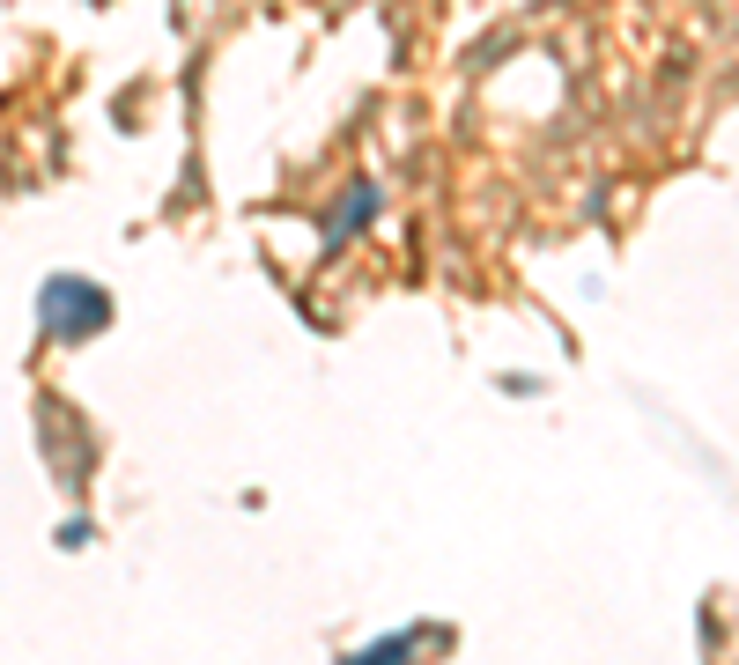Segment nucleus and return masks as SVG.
<instances>
[{"label": "nucleus", "mask_w": 739, "mask_h": 665, "mask_svg": "<svg viewBox=\"0 0 739 665\" xmlns=\"http://www.w3.org/2000/svg\"><path fill=\"white\" fill-rule=\"evenodd\" d=\"M370 215H377V185H355V193H348V207H340V215L326 222V244H340L348 230H363Z\"/></svg>", "instance_id": "2"}, {"label": "nucleus", "mask_w": 739, "mask_h": 665, "mask_svg": "<svg viewBox=\"0 0 739 665\" xmlns=\"http://www.w3.org/2000/svg\"><path fill=\"white\" fill-rule=\"evenodd\" d=\"M414 643H422V629H400V636H385V643H363L355 658H363V665H385V658H407Z\"/></svg>", "instance_id": "3"}, {"label": "nucleus", "mask_w": 739, "mask_h": 665, "mask_svg": "<svg viewBox=\"0 0 739 665\" xmlns=\"http://www.w3.org/2000/svg\"><path fill=\"white\" fill-rule=\"evenodd\" d=\"M37 318H45L60 340H89V333H104V326H111V296L97 289V281L60 274V281H45V303H37Z\"/></svg>", "instance_id": "1"}]
</instances>
